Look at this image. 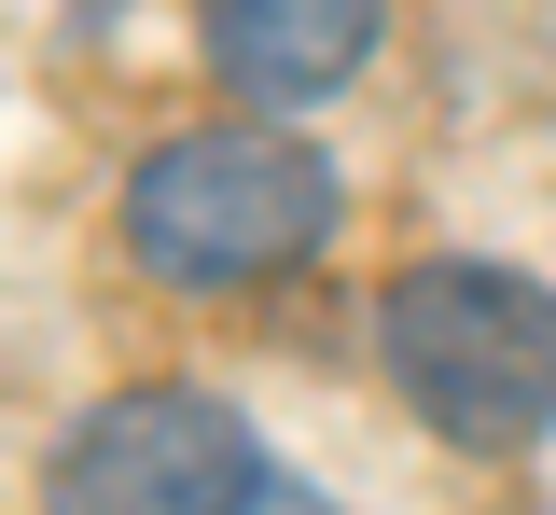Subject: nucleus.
Segmentation results:
<instances>
[{
	"label": "nucleus",
	"instance_id": "2",
	"mask_svg": "<svg viewBox=\"0 0 556 515\" xmlns=\"http://www.w3.org/2000/svg\"><path fill=\"white\" fill-rule=\"evenodd\" d=\"M320 223H334V167L278 126H195L126 181V251L181 293L278 279L292 251H320Z\"/></svg>",
	"mask_w": 556,
	"mask_h": 515
},
{
	"label": "nucleus",
	"instance_id": "1",
	"mask_svg": "<svg viewBox=\"0 0 556 515\" xmlns=\"http://www.w3.org/2000/svg\"><path fill=\"white\" fill-rule=\"evenodd\" d=\"M376 349H390V390L473 460L556 432V293L515 279V265H417V279H390Z\"/></svg>",
	"mask_w": 556,
	"mask_h": 515
},
{
	"label": "nucleus",
	"instance_id": "3",
	"mask_svg": "<svg viewBox=\"0 0 556 515\" xmlns=\"http://www.w3.org/2000/svg\"><path fill=\"white\" fill-rule=\"evenodd\" d=\"M265 460L208 390H112L56 460V515H237Z\"/></svg>",
	"mask_w": 556,
	"mask_h": 515
},
{
	"label": "nucleus",
	"instance_id": "5",
	"mask_svg": "<svg viewBox=\"0 0 556 515\" xmlns=\"http://www.w3.org/2000/svg\"><path fill=\"white\" fill-rule=\"evenodd\" d=\"M237 515H334V502H306V488H278V474H265V488H251Z\"/></svg>",
	"mask_w": 556,
	"mask_h": 515
},
{
	"label": "nucleus",
	"instance_id": "4",
	"mask_svg": "<svg viewBox=\"0 0 556 515\" xmlns=\"http://www.w3.org/2000/svg\"><path fill=\"white\" fill-rule=\"evenodd\" d=\"M195 28H208L223 98H265V112L334 98L376 56V0H195Z\"/></svg>",
	"mask_w": 556,
	"mask_h": 515
}]
</instances>
